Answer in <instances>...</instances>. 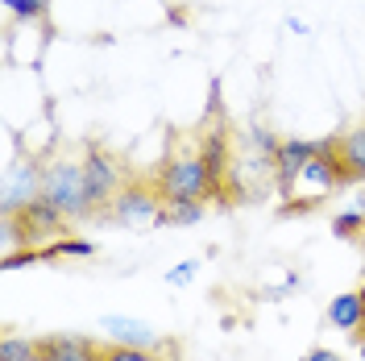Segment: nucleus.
Wrapping results in <instances>:
<instances>
[{
    "instance_id": "obj_1",
    "label": "nucleus",
    "mask_w": 365,
    "mask_h": 361,
    "mask_svg": "<svg viewBox=\"0 0 365 361\" xmlns=\"http://www.w3.org/2000/svg\"><path fill=\"white\" fill-rule=\"evenodd\" d=\"M42 200L50 208H58L71 225L91 220L96 216V203L88 195V175H83V158H67V154H54L42 162Z\"/></svg>"
},
{
    "instance_id": "obj_2",
    "label": "nucleus",
    "mask_w": 365,
    "mask_h": 361,
    "mask_svg": "<svg viewBox=\"0 0 365 361\" xmlns=\"http://www.w3.org/2000/svg\"><path fill=\"white\" fill-rule=\"evenodd\" d=\"M154 179H158V191L166 203H191V200H212L216 195V179L207 171L200 146L195 150H175L162 162V171Z\"/></svg>"
},
{
    "instance_id": "obj_3",
    "label": "nucleus",
    "mask_w": 365,
    "mask_h": 361,
    "mask_svg": "<svg viewBox=\"0 0 365 361\" xmlns=\"http://www.w3.org/2000/svg\"><path fill=\"white\" fill-rule=\"evenodd\" d=\"M162 200L158 191V179H125V187L113 195V203L100 212V216H108L113 225H129V228H141V225H158Z\"/></svg>"
},
{
    "instance_id": "obj_4",
    "label": "nucleus",
    "mask_w": 365,
    "mask_h": 361,
    "mask_svg": "<svg viewBox=\"0 0 365 361\" xmlns=\"http://www.w3.org/2000/svg\"><path fill=\"white\" fill-rule=\"evenodd\" d=\"M83 175H88V195L96 203V216L113 203V195L125 187V162L116 158L113 150H104V146H83Z\"/></svg>"
},
{
    "instance_id": "obj_5",
    "label": "nucleus",
    "mask_w": 365,
    "mask_h": 361,
    "mask_svg": "<svg viewBox=\"0 0 365 361\" xmlns=\"http://www.w3.org/2000/svg\"><path fill=\"white\" fill-rule=\"evenodd\" d=\"M344 166H341V154H336V141H319V150H316V158L303 166V175H299L295 183V191L291 195H307L303 203H319L324 195H332L336 187H344Z\"/></svg>"
},
{
    "instance_id": "obj_6",
    "label": "nucleus",
    "mask_w": 365,
    "mask_h": 361,
    "mask_svg": "<svg viewBox=\"0 0 365 361\" xmlns=\"http://www.w3.org/2000/svg\"><path fill=\"white\" fill-rule=\"evenodd\" d=\"M38 200H42V162L17 158L4 171V183H0V212L13 216V212H25Z\"/></svg>"
},
{
    "instance_id": "obj_7",
    "label": "nucleus",
    "mask_w": 365,
    "mask_h": 361,
    "mask_svg": "<svg viewBox=\"0 0 365 361\" xmlns=\"http://www.w3.org/2000/svg\"><path fill=\"white\" fill-rule=\"evenodd\" d=\"M319 141H307V137H287L282 146H278V154H274V171H278V179H274V187H278V195H287L291 200V191H295L299 175H303V166L316 158Z\"/></svg>"
},
{
    "instance_id": "obj_8",
    "label": "nucleus",
    "mask_w": 365,
    "mask_h": 361,
    "mask_svg": "<svg viewBox=\"0 0 365 361\" xmlns=\"http://www.w3.org/2000/svg\"><path fill=\"white\" fill-rule=\"evenodd\" d=\"M104 340L113 345H133V349H162V332L145 320H133V316H100L96 324Z\"/></svg>"
},
{
    "instance_id": "obj_9",
    "label": "nucleus",
    "mask_w": 365,
    "mask_h": 361,
    "mask_svg": "<svg viewBox=\"0 0 365 361\" xmlns=\"http://www.w3.org/2000/svg\"><path fill=\"white\" fill-rule=\"evenodd\" d=\"M328 324H332L336 332H349L353 340H361L365 337V299H361V291L336 295V299L328 303Z\"/></svg>"
},
{
    "instance_id": "obj_10",
    "label": "nucleus",
    "mask_w": 365,
    "mask_h": 361,
    "mask_svg": "<svg viewBox=\"0 0 365 361\" xmlns=\"http://www.w3.org/2000/svg\"><path fill=\"white\" fill-rule=\"evenodd\" d=\"M38 361H100V340L83 337H42Z\"/></svg>"
},
{
    "instance_id": "obj_11",
    "label": "nucleus",
    "mask_w": 365,
    "mask_h": 361,
    "mask_svg": "<svg viewBox=\"0 0 365 361\" xmlns=\"http://www.w3.org/2000/svg\"><path fill=\"white\" fill-rule=\"evenodd\" d=\"M336 154H341L344 179L365 183V125H357V129H349L344 137H336Z\"/></svg>"
},
{
    "instance_id": "obj_12",
    "label": "nucleus",
    "mask_w": 365,
    "mask_h": 361,
    "mask_svg": "<svg viewBox=\"0 0 365 361\" xmlns=\"http://www.w3.org/2000/svg\"><path fill=\"white\" fill-rule=\"evenodd\" d=\"M100 361H170V357H162L158 349H133V345L100 340Z\"/></svg>"
},
{
    "instance_id": "obj_13",
    "label": "nucleus",
    "mask_w": 365,
    "mask_h": 361,
    "mask_svg": "<svg viewBox=\"0 0 365 361\" xmlns=\"http://www.w3.org/2000/svg\"><path fill=\"white\" fill-rule=\"evenodd\" d=\"M9 17H17L25 25H42L50 17V0H0Z\"/></svg>"
},
{
    "instance_id": "obj_14",
    "label": "nucleus",
    "mask_w": 365,
    "mask_h": 361,
    "mask_svg": "<svg viewBox=\"0 0 365 361\" xmlns=\"http://www.w3.org/2000/svg\"><path fill=\"white\" fill-rule=\"evenodd\" d=\"M204 220V200H191V203H166L158 216V225H200Z\"/></svg>"
},
{
    "instance_id": "obj_15",
    "label": "nucleus",
    "mask_w": 365,
    "mask_h": 361,
    "mask_svg": "<svg viewBox=\"0 0 365 361\" xmlns=\"http://www.w3.org/2000/svg\"><path fill=\"white\" fill-rule=\"evenodd\" d=\"M46 262H54V258H96V245L83 241V237H58L54 245H46Z\"/></svg>"
},
{
    "instance_id": "obj_16",
    "label": "nucleus",
    "mask_w": 365,
    "mask_h": 361,
    "mask_svg": "<svg viewBox=\"0 0 365 361\" xmlns=\"http://www.w3.org/2000/svg\"><path fill=\"white\" fill-rule=\"evenodd\" d=\"M332 233H336L341 241H357V237H365V208L336 212V216H332Z\"/></svg>"
},
{
    "instance_id": "obj_17",
    "label": "nucleus",
    "mask_w": 365,
    "mask_h": 361,
    "mask_svg": "<svg viewBox=\"0 0 365 361\" xmlns=\"http://www.w3.org/2000/svg\"><path fill=\"white\" fill-rule=\"evenodd\" d=\"M0 357H4V361H38V340L4 337V340H0Z\"/></svg>"
},
{
    "instance_id": "obj_18",
    "label": "nucleus",
    "mask_w": 365,
    "mask_h": 361,
    "mask_svg": "<svg viewBox=\"0 0 365 361\" xmlns=\"http://www.w3.org/2000/svg\"><path fill=\"white\" fill-rule=\"evenodd\" d=\"M200 266H204L200 258H187V262H179L175 270H166V283H170V287H187V283L200 278Z\"/></svg>"
},
{
    "instance_id": "obj_19",
    "label": "nucleus",
    "mask_w": 365,
    "mask_h": 361,
    "mask_svg": "<svg viewBox=\"0 0 365 361\" xmlns=\"http://www.w3.org/2000/svg\"><path fill=\"white\" fill-rule=\"evenodd\" d=\"M282 25H287V29H291L295 38H307V34H312V25L303 21V17H287V21H282Z\"/></svg>"
},
{
    "instance_id": "obj_20",
    "label": "nucleus",
    "mask_w": 365,
    "mask_h": 361,
    "mask_svg": "<svg viewBox=\"0 0 365 361\" xmlns=\"http://www.w3.org/2000/svg\"><path fill=\"white\" fill-rule=\"evenodd\" d=\"M303 361H341V353H332V349H312Z\"/></svg>"
},
{
    "instance_id": "obj_21",
    "label": "nucleus",
    "mask_w": 365,
    "mask_h": 361,
    "mask_svg": "<svg viewBox=\"0 0 365 361\" xmlns=\"http://www.w3.org/2000/svg\"><path fill=\"white\" fill-rule=\"evenodd\" d=\"M357 349H361V361H365V337H361V340H357Z\"/></svg>"
},
{
    "instance_id": "obj_22",
    "label": "nucleus",
    "mask_w": 365,
    "mask_h": 361,
    "mask_svg": "<svg viewBox=\"0 0 365 361\" xmlns=\"http://www.w3.org/2000/svg\"><path fill=\"white\" fill-rule=\"evenodd\" d=\"M357 208H365V195H361V203H357Z\"/></svg>"
},
{
    "instance_id": "obj_23",
    "label": "nucleus",
    "mask_w": 365,
    "mask_h": 361,
    "mask_svg": "<svg viewBox=\"0 0 365 361\" xmlns=\"http://www.w3.org/2000/svg\"><path fill=\"white\" fill-rule=\"evenodd\" d=\"M361 299H365V283H361Z\"/></svg>"
}]
</instances>
